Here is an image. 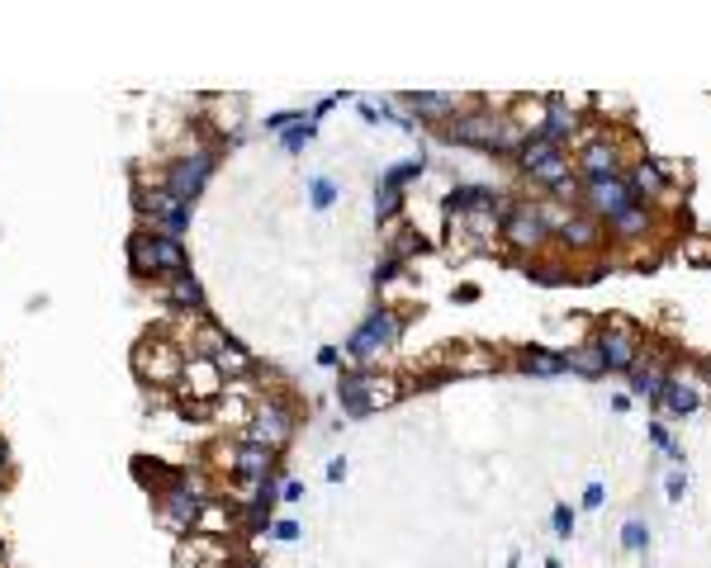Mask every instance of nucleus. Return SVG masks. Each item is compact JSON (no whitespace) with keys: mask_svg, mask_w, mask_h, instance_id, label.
<instances>
[{"mask_svg":"<svg viewBox=\"0 0 711 568\" xmlns=\"http://www.w3.org/2000/svg\"><path fill=\"white\" fill-rule=\"evenodd\" d=\"M133 209H138V228L162 232V237H185L195 218L190 204L171 199L166 190H147V185H133Z\"/></svg>","mask_w":711,"mask_h":568,"instance_id":"1","label":"nucleus"},{"mask_svg":"<svg viewBox=\"0 0 711 568\" xmlns=\"http://www.w3.org/2000/svg\"><path fill=\"white\" fill-rule=\"evenodd\" d=\"M214 171H219V152L214 147H195V152H185V157H176L171 166H166V195L181 199V204H190L195 209V199L209 190V180H214Z\"/></svg>","mask_w":711,"mask_h":568,"instance_id":"2","label":"nucleus"},{"mask_svg":"<svg viewBox=\"0 0 711 568\" xmlns=\"http://www.w3.org/2000/svg\"><path fill=\"white\" fill-rule=\"evenodd\" d=\"M403 327H408V318H403L399 308L380 303V308H370V313H365L361 327L347 337V355L351 360H375V355L389 351V346L403 337Z\"/></svg>","mask_w":711,"mask_h":568,"instance_id":"3","label":"nucleus"},{"mask_svg":"<svg viewBox=\"0 0 711 568\" xmlns=\"http://www.w3.org/2000/svg\"><path fill=\"white\" fill-rule=\"evenodd\" d=\"M508 114H493V109H470V114H456L446 124V142L456 147H479V152H498L503 147V133H508Z\"/></svg>","mask_w":711,"mask_h":568,"instance_id":"4","label":"nucleus"},{"mask_svg":"<svg viewBox=\"0 0 711 568\" xmlns=\"http://www.w3.org/2000/svg\"><path fill=\"white\" fill-rule=\"evenodd\" d=\"M593 341H598L607 374H631V370H636V360H640V327L631 318H617V313H612V318L602 322V332Z\"/></svg>","mask_w":711,"mask_h":568,"instance_id":"5","label":"nucleus"},{"mask_svg":"<svg viewBox=\"0 0 711 568\" xmlns=\"http://www.w3.org/2000/svg\"><path fill=\"white\" fill-rule=\"evenodd\" d=\"M498 237H503L512 251H522V256L541 251L550 237V223H546V213H541V204H512V209L503 213V223H498Z\"/></svg>","mask_w":711,"mask_h":568,"instance_id":"6","label":"nucleus"},{"mask_svg":"<svg viewBox=\"0 0 711 568\" xmlns=\"http://www.w3.org/2000/svg\"><path fill=\"white\" fill-rule=\"evenodd\" d=\"M626 204H636V195H631L626 176H602V180H584V185H579V209L593 213L598 223H607V218H612V213H621Z\"/></svg>","mask_w":711,"mask_h":568,"instance_id":"7","label":"nucleus"},{"mask_svg":"<svg viewBox=\"0 0 711 568\" xmlns=\"http://www.w3.org/2000/svg\"><path fill=\"white\" fill-rule=\"evenodd\" d=\"M541 213H546V223H550V237H560L569 251H593L602 247V237H607V228H602L593 213H550L546 204H541Z\"/></svg>","mask_w":711,"mask_h":568,"instance_id":"8","label":"nucleus"},{"mask_svg":"<svg viewBox=\"0 0 711 568\" xmlns=\"http://www.w3.org/2000/svg\"><path fill=\"white\" fill-rule=\"evenodd\" d=\"M294 436V412L285 403H261L247 422V441L266 445V450H285Z\"/></svg>","mask_w":711,"mask_h":568,"instance_id":"9","label":"nucleus"},{"mask_svg":"<svg viewBox=\"0 0 711 568\" xmlns=\"http://www.w3.org/2000/svg\"><path fill=\"white\" fill-rule=\"evenodd\" d=\"M579 128H584V119L574 114V105H569L565 95H550L546 109H541V124H536V138L555 142V147H569V142L579 138Z\"/></svg>","mask_w":711,"mask_h":568,"instance_id":"10","label":"nucleus"},{"mask_svg":"<svg viewBox=\"0 0 711 568\" xmlns=\"http://www.w3.org/2000/svg\"><path fill=\"white\" fill-rule=\"evenodd\" d=\"M162 502H166V521H171V531L185 535V531H195V521H200V507H204V497L190 488L185 479H171L162 488Z\"/></svg>","mask_w":711,"mask_h":568,"instance_id":"11","label":"nucleus"},{"mask_svg":"<svg viewBox=\"0 0 711 568\" xmlns=\"http://www.w3.org/2000/svg\"><path fill=\"white\" fill-rule=\"evenodd\" d=\"M133 365H138V374H157V384H176L181 379V355L171 351L166 341H152L147 337L138 351H133Z\"/></svg>","mask_w":711,"mask_h":568,"instance_id":"12","label":"nucleus"},{"mask_svg":"<svg viewBox=\"0 0 711 568\" xmlns=\"http://www.w3.org/2000/svg\"><path fill=\"white\" fill-rule=\"evenodd\" d=\"M626 185H631V195H636L640 204H650L655 195H664V190H669V166H664L659 157H650V152H640V161L631 166Z\"/></svg>","mask_w":711,"mask_h":568,"instance_id":"13","label":"nucleus"},{"mask_svg":"<svg viewBox=\"0 0 711 568\" xmlns=\"http://www.w3.org/2000/svg\"><path fill=\"white\" fill-rule=\"evenodd\" d=\"M664 417H693L697 408H702V393H697L693 379H683V374H669V384H664V393H659L655 403Z\"/></svg>","mask_w":711,"mask_h":568,"instance_id":"14","label":"nucleus"},{"mask_svg":"<svg viewBox=\"0 0 711 568\" xmlns=\"http://www.w3.org/2000/svg\"><path fill=\"white\" fill-rule=\"evenodd\" d=\"M602 228L612 232L617 242H636V237H645V232L655 228V213H650V204H640V199H636V204H626L621 213H612Z\"/></svg>","mask_w":711,"mask_h":568,"instance_id":"15","label":"nucleus"},{"mask_svg":"<svg viewBox=\"0 0 711 568\" xmlns=\"http://www.w3.org/2000/svg\"><path fill=\"white\" fill-rule=\"evenodd\" d=\"M408 109H413L418 119H432V124H451L460 114V100L446 95V90H413V95H408Z\"/></svg>","mask_w":711,"mask_h":568,"instance_id":"16","label":"nucleus"},{"mask_svg":"<svg viewBox=\"0 0 711 568\" xmlns=\"http://www.w3.org/2000/svg\"><path fill=\"white\" fill-rule=\"evenodd\" d=\"M579 171H584V180L621 176V152H617V142H584V152H579Z\"/></svg>","mask_w":711,"mask_h":568,"instance_id":"17","label":"nucleus"},{"mask_svg":"<svg viewBox=\"0 0 711 568\" xmlns=\"http://www.w3.org/2000/svg\"><path fill=\"white\" fill-rule=\"evenodd\" d=\"M233 474L237 479H271L275 450H266V445H256V441H242L233 450Z\"/></svg>","mask_w":711,"mask_h":568,"instance_id":"18","label":"nucleus"},{"mask_svg":"<svg viewBox=\"0 0 711 568\" xmlns=\"http://www.w3.org/2000/svg\"><path fill=\"white\" fill-rule=\"evenodd\" d=\"M560 360H565V374H574V379H602L607 374V365H602V351L598 341H574L569 351H560Z\"/></svg>","mask_w":711,"mask_h":568,"instance_id":"19","label":"nucleus"},{"mask_svg":"<svg viewBox=\"0 0 711 568\" xmlns=\"http://www.w3.org/2000/svg\"><path fill=\"white\" fill-rule=\"evenodd\" d=\"M669 365L664 360H636V370H631V393L636 398H645V403H659V393H664V384H669Z\"/></svg>","mask_w":711,"mask_h":568,"instance_id":"20","label":"nucleus"},{"mask_svg":"<svg viewBox=\"0 0 711 568\" xmlns=\"http://www.w3.org/2000/svg\"><path fill=\"white\" fill-rule=\"evenodd\" d=\"M181 379H185V393H190V398H204V403L223 393V374L214 360H190V370H185Z\"/></svg>","mask_w":711,"mask_h":568,"instance_id":"21","label":"nucleus"},{"mask_svg":"<svg viewBox=\"0 0 711 568\" xmlns=\"http://www.w3.org/2000/svg\"><path fill=\"white\" fill-rule=\"evenodd\" d=\"M517 370L531 374V379H560L565 360H560V351H546V346H522L517 351Z\"/></svg>","mask_w":711,"mask_h":568,"instance_id":"22","label":"nucleus"},{"mask_svg":"<svg viewBox=\"0 0 711 568\" xmlns=\"http://www.w3.org/2000/svg\"><path fill=\"white\" fill-rule=\"evenodd\" d=\"M124 251H128V270H133L138 280L157 275V251H152V232H147V228H133V232H128Z\"/></svg>","mask_w":711,"mask_h":568,"instance_id":"23","label":"nucleus"},{"mask_svg":"<svg viewBox=\"0 0 711 568\" xmlns=\"http://www.w3.org/2000/svg\"><path fill=\"white\" fill-rule=\"evenodd\" d=\"M166 299L176 303V308H185V313H200V318H209L204 313V284L195 280V275H176V280H166Z\"/></svg>","mask_w":711,"mask_h":568,"instance_id":"24","label":"nucleus"},{"mask_svg":"<svg viewBox=\"0 0 711 568\" xmlns=\"http://www.w3.org/2000/svg\"><path fill=\"white\" fill-rule=\"evenodd\" d=\"M337 403H342V412L347 417H370V408H365V374L361 370H351V374H342L337 379Z\"/></svg>","mask_w":711,"mask_h":568,"instance_id":"25","label":"nucleus"},{"mask_svg":"<svg viewBox=\"0 0 711 568\" xmlns=\"http://www.w3.org/2000/svg\"><path fill=\"white\" fill-rule=\"evenodd\" d=\"M214 365H219L223 379H237V374H247L252 370V351L242 346V341H228L219 355H214Z\"/></svg>","mask_w":711,"mask_h":568,"instance_id":"26","label":"nucleus"},{"mask_svg":"<svg viewBox=\"0 0 711 568\" xmlns=\"http://www.w3.org/2000/svg\"><path fill=\"white\" fill-rule=\"evenodd\" d=\"M228 332H223V327H214V322L204 318L200 322V332H195V360H214V355L223 351V346H228Z\"/></svg>","mask_w":711,"mask_h":568,"instance_id":"27","label":"nucleus"},{"mask_svg":"<svg viewBox=\"0 0 711 568\" xmlns=\"http://www.w3.org/2000/svg\"><path fill=\"white\" fill-rule=\"evenodd\" d=\"M399 209H403V190L389 185V180H380V190H375V218L389 223V218H399Z\"/></svg>","mask_w":711,"mask_h":568,"instance_id":"28","label":"nucleus"},{"mask_svg":"<svg viewBox=\"0 0 711 568\" xmlns=\"http://www.w3.org/2000/svg\"><path fill=\"white\" fill-rule=\"evenodd\" d=\"M337 195H342V185H337L332 176H313V180H309V204H313L318 213L332 209V204H337Z\"/></svg>","mask_w":711,"mask_h":568,"instance_id":"29","label":"nucleus"},{"mask_svg":"<svg viewBox=\"0 0 711 568\" xmlns=\"http://www.w3.org/2000/svg\"><path fill=\"white\" fill-rule=\"evenodd\" d=\"M621 550H626V554H645V550H650V526H645L640 516H631V521L621 526Z\"/></svg>","mask_w":711,"mask_h":568,"instance_id":"30","label":"nucleus"},{"mask_svg":"<svg viewBox=\"0 0 711 568\" xmlns=\"http://www.w3.org/2000/svg\"><path fill=\"white\" fill-rule=\"evenodd\" d=\"M313 133H318V124H313V119H299L294 128H285V133H280V147L294 157V152H304V147L313 142Z\"/></svg>","mask_w":711,"mask_h":568,"instance_id":"31","label":"nucleus"},{"mask_svg":"<svg viewBox=\"0 0 711 568\" xmlns=\"http://www.w3.org/2000/svg\"><path fill=\"white\" fill-rule=\"evenodd\" d=\"M422 171H427V157L418 152V157L399 161V166H389V171H384V180H389V185H399V190H403V185H408V180H418Z\"/></svg>","mask_w":711,"mask_h":568,"instance_id":"32","label":"nucleus"},{"mask_svg":"<svg viewBox=\"0 0 711 568\" xmlns=\"http://www.w3.org/2000/svg\"><path fill=\"white\" fill-rule=\"evenodd\" d=\"M645 436H650V441H655L659 450H664V455H669L674 464H683V445H678L674 436H669V426H664V422H650V426H645Z\"/></svg>","mask_w":711,"mask_h":568,"instance_id":"33","label":"nucleus"},{"mask_svg":"<svg viewBox=\"0 0 711 568\" xmlns=\"http://www.w3.org/2000/svg\"><path fill=\"white\" fill-rule=\"evenodd\" d=\"M550 526H555V540H569V535H574V507H569V502H555V512H550Z\"/></svg>","mask_w":711,"mask_h":568,"instance_id":"34","label":"nucleus"},{"mask_svg":"<svg viewBox=\"0 0 711 568\" xmlns=\"http://www.w3.org/2000/svg\"><path fill=\"white\" fill-rule=\"evenodd\" d=\"M299 119H309V114H299V109H280V114H266V133H285V128H294Z\"/></svg>","mask_w":711,"mask_h":568,"instance_id":"35","label":"nucleus"},{"mask_svg":"<svg viewBox=\"0 0 711 568\" xmlns=\"http://www.w3.org/2000/svg\"><path fill=\"white\" fill-rule=\"evenodd\" d=\"M299 535H304V526L290 521V516H285V521H271V540H280V545H290V540H299Z\"/></svg>","mask_w":711,"mask_h":568,"instance_id":"36","label":"nucleus"},{"mask_svg":"<svg viewBox=\"0 0 711 568\" xmlns=\"http://www.w3.org/2000/svg\"><path fill=\"white\" fill-rule=\"evenodd\" d=\"M664 493H669V502H683V497H688V474H669V479H664Z\"/></svg>","mask_w":711,"mask_h":568,"instance_id":"37","label":"nucleus"},{"mask_svg":"<svg viewBox=\"0 0 711 568\" xmlns=\"http://www.w3.org/2000/svg\"><path fill=\"white\" fill-rule=\"evenodd\" d=\"M399 261H394V256H384V261H380V266H375V284H389V280H394V275H399Z\"/></svg>","mask_w":711,"mask_h":568,"instance_id":"38","label":"nucleus"},{"mask_svg":"<svg viewBox=\"0 0 711 568\" xmlns=\"http://www.w3.org/2000/svg\"><path fill=\"white\" fill-rule=\"evenodd\" d=\"M602 497H607V488H602V483L593 479V483L584 488V507H588V512H598V507H602Z\"/></svg>","mask_w":711,"mask_h":568,"instance_id":"39","label":"nucleus"},{"mask_svg":"<svg viewBox=\"0 0 711 568\" xmlns=\"http://www.w3.org/2000/svg\"><path fill=\"white\" fill-rule=\"evenodd\" d=\"M299 497H304V483H299V479L280 483V502H299Z\"/></svg>","mask_w":711,"mask_h":568,"instance_id":"40","label":"nucleus"},{"mask_svg":"<svg viewBox=\"0 0 711 568\" xmlns=\"http://www.w3.org/2000/svg\"><path fill=\"white\" fill-rule=\"evenodd\" d=\"M347 479V460L337 455V460H328V483H342Z\"/></svg>","mask_w":711,"mask_h":568,"instance_id":"41","label":"nucleus"},{"mask_svg":"<svg viewBox=\"0 0 711 568\" xmlns=\"http://www.w3.org/2000/svg\"><path fill=\"white\" fill-rule=\"evenodd\" d=\"M337 360H342L337 346H323V351H318V365H323V370H337Z\"/></svg>","mask_w":711,"mask_h":568,"instance_id":"42","label":"nucleus"},{"mask_svg":"<svg viewBox=\"0 0 711 568\" xmlns=\"http://www.w3.org/2000/svg\"><path fill=\"white\" fill-rule=\"evenodd\" d=\"M228 568H261V559H252V554H237V559H228Z\"/></svg>","mask_w":711,"mask_h":568,"instance_id":"43","label":"nucleus"},{"mask_svg":"<svg viewBox=\"0 0 711 568\" xmlns=\"http://www.w3.org/2000/svg\"><path fill=\"white\" fill-rule=\"evenodd\" d=\"M456 299H460V303H470V299H479V284H460V289H456Z\"/></svg>","mask_w":711,"mask_h":568,"instance_id":"44","label":"nucleus"},{"mask_svg":"<svg viewBox=\"0 0 711 568\" xmlns=\"http://www.w3.org/2000/svg\"><path fill=\"white\" fill-rule=\"evenodd\" d=\"M5 469H10V445L0 441V474H5Z\"/></svg>","mask_w":711,"mask_h":568,"instance_id":"45","label":"nucleus"},{"mask_svg":"<svg viewBox=\"0 0 711 568\" xmlns=\"http://www.w3.org/2000/svg\"><path fill=\"white\" fill-rule=\"evenodd\" d=\"M546 568H565V564H560V559H546Z\"/></svg>","mask_w":711,"mask_h":568,"instance_id":"46","label":"nucleus"},{"mask_svg":"<svg viewBox=\"0 0 711 568\" xmlns=\"http://www.w3.org/2000/svg\"><path fill=\"white\" fill-rule=\"evenodd\" d=\"M0 564H5V540H0Z\"/></svg>","mask_w":711,"mask_h":568,"instance_id":"47","label":"nucleus"},{"mask_svg":"<svg viewBox=\"0 0 711 568\" xmlns=\"http://www.w3.org/2000/svg\"><path fill=\"white\" fill-rule=\"evenodd\" d=\"M0 497H5V483H0Z\"/></svg>","mask_w":711,"mask_h":568,"instance_id":"48","label":"nucleus"}]
</instances>
